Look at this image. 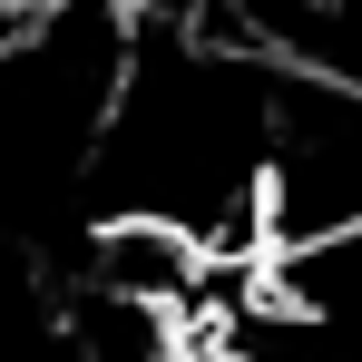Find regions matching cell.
Wrapping results in <instances>:
<instances>
[{
  "instance_id": "1",
  "label": "cell",
  "mask_w": 362,
  "mask_h": 362,
  "mask_svg": "<svg viewBox=\"0 0 362 362\" xmlns=\"http://www.w3.org/2000/svg\"><path fill=\"white\" fill-rule=\"evenodd\" d=\"M343 226H362V78L284 59L264 127V255Z\"/></svg>"
}]
</instances>
